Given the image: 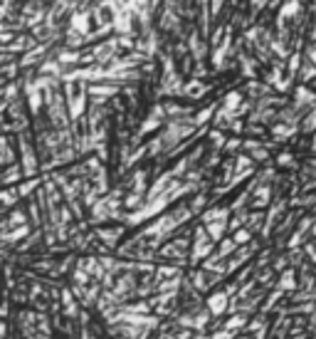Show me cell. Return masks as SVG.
I'll list each match as a JSON object with an SVG mask.
<instances>
[{
	"label": "cell",
	"mask_w": 316,
	"mask_h": 339,
	"mask_svg": "<svg viewBox=\"0 0 316 339\" xmlns=\"http://www.w3.org/2000/svg\"><path fill=\"white\" fill-rule=\"evenodd\" d=\"M210 307H213V312H222V307H225V297H213L210 300Z\"/></svg>",
	"instance_id": "cell-1"
}]
</instances>
